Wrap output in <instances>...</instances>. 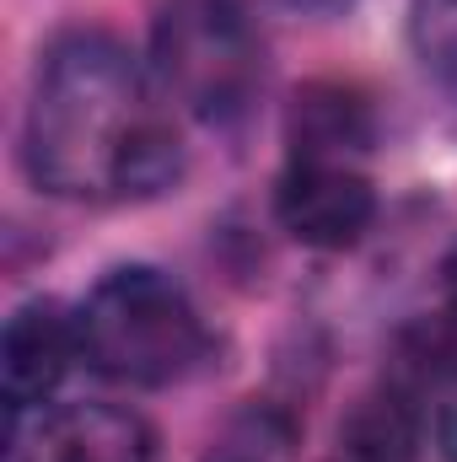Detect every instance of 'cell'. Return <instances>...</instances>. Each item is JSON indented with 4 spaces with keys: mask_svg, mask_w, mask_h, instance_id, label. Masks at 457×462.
<instances>
[{
    "mask_svg": "<svg viewBox=\"0 0 457 462\" xmlns=\"http://www.w3.org/2000/svg\"><path fill=\"white\" fill-rule=\"evenodd\" d=\"M156 76L108 27H65L33 70L22 162L54 199H156L183 178V140Z\"/></svg>",
    "mask_w": 457,
    "mask_h": 462,
    "instance_id": "6da1fadb",
    "label": "cell"
},
{
    "mask_svg": "<svg viewBox=\"0 0 457 462\" xmlns=\"http://www.w3.org/2000/svg\"><path fill=\"white\" fill-rule=\"evenodd\" d=\"M76 318L87 365L124 387H173L210 355L200 307L156 263H114Z\"/></svg>",
    "mask_w": 457,
    "mask_h": 462,
    "instance_id": "7a4b0ae2",
    "label": "cell"
},
{
    "mask_svg": "<svg viewBox=\"0 0 457 462\" xmlns=\"http://www.w3.org/2000/svg\"><path fill=\"white\" fill-rule=\"evenodd\" d=\"M151 76L189 118L231 129L264 92V38L242 0H156Z\"/></svg>",
    "mask_w": 457,
    "mask_h": 462,
    "instance_id": "3957f363",
    "label": "cell"
},
{
    "mask_svg": "<svg viewBox=\"0 0 457 462\" xmlns=\"http://www.w3.org/2000/svg\"><path fill=\"white\" fill-rule=\"evenodd\" d=\"M275 221L291 242L340 253L377 221V189L355 162H291L275 183Z\"/></svg>",
    "mask_w": 457,
    "mask_h": 462,
    "instance_id": "277c9868",
    "label": "cell"
},
{
    "mask_svg": "<svg viewBox=\"0 0 457 462\" xmlns=\"http://www.w3.org/2000/svg\"><path fill=\"white\" fill-rule=\"evenodd\" d=\"M87 360L81 355V318L54 301V296H33L5 318L0 334V387H5V409L27 414L43 409L60 382L70 376V365Z\"/></svg>",
    "mask_w": 457,
    "mask_h": 462,
    "instance_id": "5b68a950",
    "label": "cell"
},
{
    "mask_svg": "<svg viewBox=\"0 0 457 462\" xmlns=\"http://www.w3.org/2000/svg\"><path fill=\"white\" fill-rule=\"evenodd\" d=\"M11 462H156V436L124 403H60L38 409Z\"/></svg>",
    "mask_w": 457,
    "mask_h": 462,
    "instance_id": "8992f818",
    "label": "cell"
},
{
    "mask_svg": "<svg viewBox=\"0 0 457 462\" xmlns=\"http://www.w3.org/2000/svg\"><path fill=\"white\" fill-rule=\"evenodd\" d=\"M377 140V114L350 81H307L285 114L291 162H355Z\"/></svg>",
    "mask_w": 457,
    "mask_h": 462,
    "instance_id": "52a82bcc",
    "label": "cell"
},
{
    "mask_svg": "<svg viewBox=\"0 0 457 462\" xmlns=\"http://www.w3.org/2000/svg\"><path fill=\"white\" fill-rule=\"evenodd\" d=\"M340 447H344V462H415V452H420V414L393 387L366 393L344 414Z\"/></svg>",
    "mask_w": 457,
    "mask_h": 462,
    "instance_id": "ba28073f",
    "label": "cell"
},
{
    "mask_svg": "<svg viewBox=\"0 0 457 462\" xmlns=\"http://www.w3.org/2000/svg\"><path fill=\"white\" fill-rule=\"evenodd\" d=\"M296 457V420L275 403H247L210 436L200 462H291Z\"/></svg>",
    "mask_w": 457,
    "mask_h": 462,
    "instance_id": "9c48e42d",
    "label": "cell"
},
{
    "mask_svg": "<svg viewBox=\"0 0 457 462\" xmlns=\"http://www.w3.org/2000/svg\"><path fill=\"white\" fill-rule=\"evenodd\" d=\"M409 49L457 103V0H409Z\"/></svg>",
    "mask_w": 457,
    "mask_h": 462,
    "instance_id": "30bf717a",
    "label": "cell"
},
{
    "mask_svg": "<svg viewBox=\"0 0 457 462\" xmlns=\"http://www.w3.org/2000/svg\"><path fill=\"white\" fill-rule=\"evenodd\" d=\"M436 447H442L447 462H457V371L436 393Z\"/></svg>",
    "mask_w": 457,
    "mask_h": 462,
    "instance_id": "8fae6325",
    "label": "cell"
},
{
    "mask_svg": "<svg viewBox=\"0 0 457 462\" xmlns=\"http://www.w3.org/2000/svg\"><path fill=\"white\" fill-rule=\"evenodd\" d=\"M436 280H442V301H447V312L457 318V242L442 253V269H436Z\"/></svg>",
    "mask_w": 457,
    "mask_h": 462,
    "instance_id": "7c38bea8",
    "label": "cell"
},
{
    "mask_svg": "<svg viewBox=\"0 0 457 462\" xmlns=\"http://www.w3.org/2000/svg\"><path fill=\"white\" fill-rule=\"evenodd\" d=\"M269 5H285V11H340L350 0H269Z\"/></svg>",
    "mask_w": 457,
    "mask_h": 462,
    "instance_id": "4fadbf2b",
    "label": "cell"
}]
</instances>
